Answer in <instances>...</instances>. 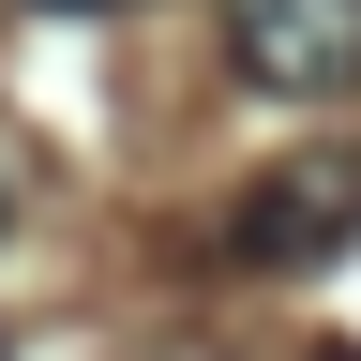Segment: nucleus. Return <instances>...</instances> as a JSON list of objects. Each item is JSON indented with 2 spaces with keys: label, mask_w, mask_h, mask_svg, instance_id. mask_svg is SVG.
Segmentation results:
<instances>
[{
  "label": "nucleus",
  "mask_w": 361,
  "mask_h": 361,
  "mask_svg": "<svg viewBox=\"0 0 361 361\" xmlns=\"http://www.w3.org/2000/svg\"><path fill=\"white\" fill-rule=\"evenodd\" d=\"M166 361H196V346H166Z\"/></svg>",
  "instance_id": "20e7f679"
},
{
  "label": "nucleus",
  "mask_w": 361,
  "mask_h": 361,
  "mask_svg": "<svg viewBox=\"0 0 361 361\" xmlns=\"http://www.w3.org/2000/svg\"><path fill=\"white\" fill-rule=\"evenodd\" d=\"M226 61L271 106H331L361 75V0H226Z\"/></svg>",
  "instance_id": "f03ea898"
},
{
  "label": "nucleus",
  "mask_w": 361,
  "mask_h": 361,
  "mask_svg": "<svg viewBox=\"0 0 361 361\" xmlns=\"http://www.w3.org/2000/svg\"><path fill=\"white\" fill-rule=\"evenodd\" d=\"M346 241H361V151H286L226 211V256L241 271H331Z\"/></svg>",
  "instance_id": "f257e3e1"
},
{
  "label": "nucleus",
  "mask_w": 361,
  "mask_h": 361,
  "mask_svg": "<svg viewBox=\"0 0 361 361\" xmlns=\"http://www.w3.org/2000/svg\"><path fill=\"white\" fill-rule=\"evenodd\" d=\"M45 16H106V0H45Z\"/></svg>",
  "instance_id": "7ed1b4c3"
}]
</instances>
